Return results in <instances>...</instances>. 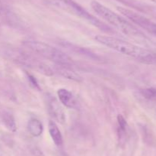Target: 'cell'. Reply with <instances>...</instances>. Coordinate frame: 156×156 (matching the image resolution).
<instances>
[{
    "mask_svg": "<svg viewBox=\"0 0 156 156\" xmlns=\"http://www.w3.org/2000/svg\"><path fill=\"white\" fill-rule=\"evenodd\" d=\"M94 38L98 42L115 51L132 57L143 64L156 65V51L155 50L143 48L115 37L97 35Z\"/></svg>",
    "mask_w": 156,
    "mask_h": 156,
    "instance_id": "cell-1",
    "label": "cell"
},
{
    "mask_svg": "<svg viewBox=\"0 0 156 156\" xmlns=\"http://www.w3.org/2000/svg\"><path fill=\"white\" fill-rule=\"evenodd\" d=\"M91 6L98 16H100L106 22L109 23L114 28L120 30L122 33L132 38L133 37L137 38H145L144 34L137 28H136L133 24H131L129 21H128L126 18L113 12L101 3L98 2V1H92Z\"/></svg>",
    "mask_w": 156,
    "mask_h": 156,
    "instance_id": "cell-2",
    "label": "cell"
},
{
    "mask_svg": "<svg viewBox=\"0 0 156 156\" xmlns=\"http://www.w3.org/2000/svg\"><path fill=\"white\" fill-rule=\"evenodd\" d=\"M22 44L34 54L53 61L55 64L69 66L73 64V59L67 54L42 41L27 40L23 41Z\"/></svg>",
    "mask_w": 156,
    "mask_h": 156,
    "instance_id": "cell-3",
    "label": "cell"
},
{
    "mask_svg": "<svg viewBox=\"0 0 156 156\" xmlns=\"http://www.w3.org/2000/svg\"><path fill=\"white\" fill-rule=\"evenodd\" d=\"M5 54L7 58L18 64L29 67L32 70L46 76H52L54 73L53 69L31 54L24 51L22 49L16 47H8L5 50Z\"/></svg>",
    "mask_w": 156,
    "mask_h": 156,
    "instance_id": "cell-4",
    "label": "cell"
},
{
    "mask_svg": "<svg viewBox=\"0 0 156 156\" xmlns=\"http://www.w3.org/2000/svg\"><path fill=\"white\" fill-rule=\"evenodd\" d=\"M64 3L66 4V10L71 11L73 13L76 14L78 16L84 18L86 21H88L90 24L94 25V27L104 31V32H111V29L108 24L104 23L98 18L94 17L91 14H90L88 11L85 10L83 7L79 4L76 3L73 0H63Z\"/></svg>",
    "mask_w": 156,
    "mask_h": 156,
    "instance_id": "cell-5",
    "label": "cell"
},
{
    "mask_svg": "<svg viewBox=\"0 0 156 156\" xmlns=\"http://www.w3.org/2000/svg\"><path fill=\"white\" fill-rule=\"evenodd\" d=\"M117 10L123 15L126 17L127 19L132 21L133 23L136 24V25L140 26L142 28L145 29L149 33L156 36V23L154 21H151L146 17L134 12V11L130 10V9H126V8L118 6L117 8Z\"/></svg>",
    "mask_w": 156,
    "mask_h": 156,
    "instance_id": "cell-6",
    "label": "cell"
},
{
    "mask_svg": "<svg viewBox=\"0 0 156 156\" xmlns=\"http://www.w3.org/2000/svg\"><path fill=\"white\" fill-rule=\"evenodd\" d=\"M47 104L50 116L56 122L63 124L66 122V115L59 101L52 95H48L47 96Z\"/></svg>",
    "mask_w": 156,
    "mask_h": 156,
    "instance_id": "cell-7",
    "label": "cell"
},
{
    "mask_svg": "<svg viewBox=\"0 0 156 156\" xmlns=\"http://www.w3.org/2000/svg\"><path fill=\"white\" fill-rule=\"evenodd\" d=\"M0 16L12 27L16 28L21 27L20 18L4 0H0Z\"/></svg>",
    "mask_w": 156,
    "mask_h": 156,
    "instance_id": "cell-8",
    "label": "cell"
},
{
    "mask_svg": "<svg viewBox=\"0 0 156 156\" xmlns=\"http://www.w3.org/2000/svg\"><path fill=\"white\" fill-rule=\"evenodd\" d=\"M58 97L61 103L66 107L73 110H79L80 107L79 100L76 99V96L67 89L61 88L57 91Z\"/></svg>",
    "mask_w": 156,
    "mask_h": 156,
    "instance_id": "cell-9",
    "label": "cell"
},
{
    "mask_svg": "<svg viewBox=\"0 0 156 156\" xmlns=\"http://www.w3.org/2000/svg\"><path fill=\"white\" fill-rule=\"evenodd\" d=\"M53 72H56L58 74L61 75V76L66 78V79L71 80L73 81H76V82H81V81H82V76L79 73H76V71L70 69L69 67V66L56 64L55 66H53Z\"/></svg>",
    "mask_w": 156,
    "mask_h": 156,
    "instance_id": "cell-10",
    "label": "cell"
},
{
    "mask_svg": "<svg viewBox=\"0 0 156 156\" xmlns=\"http://www.w3.org/2000/svg\"><path fill=\"white\" fill-rule=\"evenodd\" d=\"M48 129L50 136L55 145L58 147L62 146L63 144V138L60 130L58 128L57 125L54 121L50 120L48 124Z\"/></svg>",
    "mask_w": 156,
    "mask_h": 156,
    "instance_id": "cell-11",
    "label": "cell"
},
{
    "mask_svg": "<svg viewBox=\"0 0 156 156\" xmlns=\"http://www.w3.org/2000/svg\"><path fill=\"white\" fill-rule=\"evenodd\" d=\"M27 128L30 135L34 137H39L43 133L44 126H43L42 122L39 119L36 118H32L27 123Z\"/></svg>",
    "mask_w": 156,
    "mask_h": 156,
    "instance_id": "cell-12",
    "label": "cell"
},
{
    "mask_svg": "<svg viewBox=\"0 0 156 156\" xmlns=\"http://www.w3.org/2000/svg\"><path fill=\"white\" fill-rule=\"evenodd\" d=\"M127 132V122L122 115L117 116V135L120 143L123 144L126 137Z\"/></svg>",
    "mask_w": 156,
    "mask_h": 156,
    "instance_id": "cell-13",
    "label": "cell"
},
{
    "mask_svg": "<svg viewBox=\"0 0 156 156\" xmlns=\"http://www.w3.org/2000/svg\"><path fill=\"white\" fill-rule=\"evenodd\" d=\"M2 122L4 123V125L9 131L12 132H16L17 125L13 115L11 114L10 113L5 112L2 116Z\"/></svg>",
    "mask_w": 156,
    "mask_h": 156,
    "instance_id": "cell-14",
    "label": "cell"
},
{
    "mask_svg": "<svg viewBox=\"0 0 156 156\" xmlns=\"http://www.w3.org/2000/svg\"><path fill=\"white\" fill-rule=\"evenodd\" d=\"M143 96L149 100L156 102V88H146L140 91Z\"/></svg>",
    "mask_w": 156,
    "mask_h": 156,
    "instance_id": "cell-15",
    "label": "cell"
},
{
    "mask_svg": "<svg viewBox=\"0 0 156 156\" xmlns=\"http://www.w3.org/2000/svg\"><path fill=\"white\" fill-rule=\"evenodd\" d=\"M27 79H28L29 83L30 84L31 87H33L34 89H37V90H40L39 84H38L37 81V80L35 79L34 76L33 75L30 74V73H27Z\"/></svg>",
    "mask_w": 156,
    "mask_h": 156,
    "instance_id": "cell-16",
    "label": "cell"
},
{
    "mask_svg": "<svg viewBox=\"0 0 156 156\" xmlns=\"http://www.w3.org/2000/svg\"><path fill=\"white\" fill-rule=\"evenodd\" d=\"M30 151H31L32 154L34 156H44V154L43 151L40 149L39 148L36 146H33L30 148Z\"/></svg>",
    "mask_w": 156,
    "mask_h": 156,
    "instance_id": "cell-17",
    "label": "cell"
},
{
    "mask_svg": "<svg viewBox=\"0 0 156 156\" xmlns=\"http://www.w3.org/2000/svg\"><path fill=\"white\" fill-rule=\"evenodd\" d=\"M152 1H153L154 2H155V3H156V0H152Z\"/></svg>",
    "mask_w": 156,
    "mask_h": 156,
    "instance_id": "cell-18",
    "label": "cell"
}]
</instances>
